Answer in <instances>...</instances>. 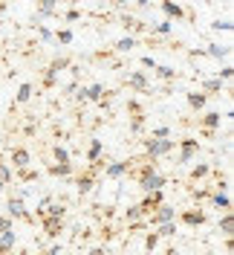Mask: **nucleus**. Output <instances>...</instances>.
<instances>
[{
  "instance_id": "obj_21",
  "label": "nucleus",
  "mask_w": 234,
  "mask_h": 255,
  "mask_svg": "<svg viewBox=\"0 0 234 255\" xmlns=\"http://www.w3.org/2000/svg\"><path fill=\"white\" fill-rule=\"evenodd\" d=\"M41 174H38V168H23V171H15V183H23V186H29V183H38Z\"/></svg>"
},
{
  "instance_id": "obj_14",
  "label": "nucleus",
  "mask_w": 234,
  "mask_h": 255,
  "mask_svg": "<svg viewBox=\"0 0 234 255\" xmlns=\"http://www.w3.org/2000/svg\"><path fill=\"white\" fill-rule=\"evenodd\" d=\"M159 9L165 12V20H171V23H173V20H182V17H185V9H182L179 3H171V0H165Z\"/></svg>"
},
{
  "instance_id": "obj_27",
  "label": "nucleus",
  "mask_w": 234,
  "mask_h": 255,
  "mask_svg": "<svg viewBox=\"0 0 234 255\" xmlns=\"http://www.w3.org/2000/svg\"><path fill=\"white\" fill-rule=\"evenodd\" d=\"M70 157H73V154H70L64 145H52V162H55V165H64V162H70Z\"/></svg>"
},
{
  "instance_id": "obj_11",
  "label": "nucleus",
  "mask_w": 234,
  "mask_h": 255,
  "mask_svg": "<svg viewBox=\"0 0 234 255\" xmlns=\"http://www.w3.org/2000/svg\"><path fill=\"white\" fill-rule=\"evenodd\" d=\"M125 174H130V162L127 159H116V162L104 165V177L107 180H122Z\"/></svg>"
},
{
  "instance_id": "obj_42",
  "label": "nucleus",
  "mask_w": 234,
  "mask_h": 255,
  "mask_svg": "<svg viewBox=\"0 0 234 255\" xmlns=\"http://www.w3.org/2000/svg\"><path fill=\"white\" fill-rule=\"evenodd\" d=\"M142 67H148V70H156V58H154V55H142Z\"/></svg>"
},
{
  "instance_id": "obj_2",
  "label": "nucleus",
  "mask_w": 234,
  "mask_h": 255,
  "mask_svg": "<svg viewBox=\"0 0 234 255\" xmlns=\"http://www.w3.org/2000/svg\"><path fill=\"white\" fill-rule=\"evenodd\" d=\"M142 148H145V159L148 162H156V159L168 157V154H173L176 151V139H145L142 142Z\"/></svg>"
},
{
  "instance_id": "obj_10",
  "label": "nucleus",
  "mask_w": 234,
  "mask_h": 255,
  "mask_svg": "<svg viewBox=\"0 0 234 255\" xmlns=\"http://www.w3.org/2000/svg\"><path fill=\"white\" fill-rule=\"evenodd\" d=\"M127 87L136 90V93H148V90H151V79L145 76V70H133V73L127 76Z\"/></svg>"
},
{
  "instance_id": "obj_17",
  "label": "nucleus",
  "mask_w": 234,
  "mask_h": 255,
  "mask_svg": "<svg viewBox=\"0 0 234 255\" xmlns=\"http://www.w3.org/2000/svg\"><path fill=\"white\" fill-rule=\"evenodd\" d=\"M47 171H49L52 177H61V180H70V177L76 174V165H73V162H64V165H55V162H52V165H49Z\"/></svg>"
},
{
  "instance_id": "obj_22",
  "label": "nucleus",
  "mask_w": 234,
  "mask_h": 255,
  "mask_svg": "<svg viewBox=\"0 0 234 255\" xmlns=\"http://www.w3.org/2000/svg\"><path fill=\"white\" fill-rule=\"evenodd\" d=\"M223 90H226V84H223L217 76H214V79H205V81H203V93L208 96V99H211V96H220Z\"/></svg>"
},
{
  "instance_id": "obj_9",
  "label": "nucleus",
  "mask_w": 234,
  "mask_h": 255,
  "mask_svg": "<svg viewBox=\"0 0 234 255\" xmlns=\"http://www.w3.org/2000/svg\"><path fill=\"white\" fill-rule=\"evenodd\" d=\"M41 226H44V235L49 241H58L67 229V221H58V218H41Z\"/></svg>"
},
{
  "instance_id": "obj_37",
  "label": "nucleus",
  "mask_w": 234,
  "mask_h": 255,
  "mask_svg": "<svg viewBox=\"0 0 234 255\" xmlns=\"http://www.w3.org/2000/svg\"><path fill=\"white\" fill-rule=\"evenodd\" d=\"M156 247H159V235L156 232H148L145 235V253H154Z\"/></svg>"
},
{
  "instance_id": "obj_40",
  "label": "nucleus",
  "mask_w": 234,
  "mask_h": 255,
  "mask_svg": "<svg viewBox=\"0 0 234 255\" xmlns=\"http://www.w3.org/2000/svg\"><path fill=\"white\" fill-rule=\"evenodd\" d=\"M78 17H81V9H67V12H64V20H70V23L78 20Z\"/></svg>"
},
{
  "instance_id": "obj_25",
  "label": "nucleus",
  "mask_w": 234,
  "mask_h": 255,
  "mask_svg": "<svg viewBox=\"0 0 234 255\" xmlns=\"http://www.w3.org/2000/svg\"><path fill=\"white\" fill-rule=\"evenodd\" d=\"M32 93H35V87H32L29 81H23V84L17 87V93H15V105H26V102H32Z\"/></svg>"
},
{
  "instance_id": "obj_3",
  "label": "nucleus",
  "mask_w": 234,
  "mask_h": 255,
  "mask_svg": "<svg viewBox=\"0 0 234 255\" xmlns=\"http://www.w3.org/2000/svg\"><path fill=\"white\" fill-rule=\"evenodd\" d=\"M6 162H9L12 171H23V168H29L32 165V151L26 148V145H15V148H9Z\"/></svg>"
},
{
  "instance_id": "obj_6",
  "label": "nucleus",
  "mask_w": 234,
  "mask_h": 255,
  "mask_svg": "<svg viewBox=\"0 0 234 255\" xmlns=\"http://www.w3.org/2000/svg\"><path fill=\"white\" fill-rule=\"evenodd\" d=\"M176 221L185 223V226H191V229H197V226H205L208 215H205V209L191 206V209H182V212H176Z\"/></svg>"
},
{
  "instance_id": "obj_16",
  "label": "nucleus",
  "mask_w": 234,
  "mask_h": 255,
  "mask_svg": "<svg viewBox=\"0 0 234 255\" xmlns=\"http://www.w3.org/2000/svg\"><path fill=\"white\" fill-rule=\"evenodd\" d=\"M104 96H107V90H104L101 81H93L90 87H84V102H101Z\"/></svg>"
},
{
  "instance_id": "obj_8",
  "label": "nucleus",
  "mask_w": 234,
  "mask_h": 255,
  "mask_svg": "<svg viewBox=\"0 0 234 255\" xmlns=\"http://www.w3.org/2000/svg\"><path fill=\"white\" fill-rule=\"evenodd\" d=\"M162 203H168V200H165V191H148V194L142 197L139 209H142V215L148 218V215H154V212L162 206Z\"/></svg>"
},
{
  "instance_id": "obj_26",
  "label": "nucleus",
  "mask_w": 234,
  "mask_h": 255,
  "mask_svg": "<svg viewBox=\"0 0 234 255\" xmlns=\"http://www.w3.org/2000/svg\"><path fill=\"white\" fill-rule=\"evenodd\" d=\"M52 41H58L61 47H70V44L76 41V32L73 29H55L52 32Z\"/></svg>"
},
{
  "instance_id": "obj_41",
  "label": "nucleus",
  "mask_w": 234,
  "mask_h": 255,
  "mask_svg": "<svg viewBox=\"0 0 234 255\" xmlns=\"http://www.w3.org/2000/svg\"><path fill=\"white\" fill-rule=\"evenodd\" d=\"M38 38L41 41H52V29L49 26H38Z\"/></svg>"
},
{
  "instance_id": "obj_13",
  "label": "nucleus",
  "mask_w": 234,
  "mask_h": 255,
  "mask_svg": "<svg viewBox=\"0 0 234 255\" xmlns=\"http://www.w3.org/2000/svg\"><path fill=\"white\" fill-rule=\"evenodd\" d=\"M208 203H211V209H217V212H232V197L226 194V191H214L211 189V194H208Z\"/></svg>"
},
{
  "instance_id": "obj_33",
  "label": "nucleus",
  "mask_w": 234,
  "mask_h": 255,
  "mask_svg": "<svg viewBox=\"0 0 234 255\" xmlns=\"http://www.w3.org/2000/svg\"><path fill=\"white\" fill-rule=\"evenodd\" d=\"M15 244H17L15 229H12V232H3V235H0V250H15Z\"/></svg>"
},
{
  "instance_id": "obj_35",
  "label": "nucleus",
  "mask_w": 234,
  "mask_h": 255,
  "mask_svg": "<svg viewBox=\"0 0 234 255\" xmlns=\"http://www.w3.org/2000/svg\"><path fill=\"white\" fill-rule=\"evenodd\" d=\"M55 84H58V76H55L52 70H44V79H41V87H44V90H52Z\"/></svg>"
},
{
  "instance_id": "obj_1",
  "label": "nucleus",
  "mask_w": 234,
  "mask_h": 255,
  "mask_svg": "<svg viewBox=\"0 0 234 255\" xmlns=\"http://www.w3.org/2000/svg\"><path fill=\"white\" fill-rule=\"evenodd\" d=\"M130 171L136 177V186H139L145 194H148V191H162L168 186V174H162L156 162H148V159H145L136 168H133V162H130Z\"/></svg>"
},
{
  "instance_id": "obj_19",
  "label": "nucleus",
  "mask_w": 234,
  "mask_h": 255,
  "mask_svg": "<svg viewBox=\"0 0 234 255\" xmlns=\"http://www.w3.org/2000/svg\"><path fill=\"white\" fill-rule=\"evenodd\" d=\"M70 67H73V58H70V55H55V58L49 61L47 70H52L55 76H61L64 70H70Z\"/></svg>"
},
{
  "instance_id": "obj_18",
  "label": "nucleus",
  "mask_w": 234,
  "mask_h": 255,
  "mask_svg": "<svg viewBox=\"0 0 234 255\" xmlns=\"http://www.w3.org/2000/svg\"><path fill=\"white\" fill-rule=\"evenodd\" d=\"M203 52L211 55V58H229V55H232V44H208Z\"/></svg>"
},
{
  "instance_id": "obj_15",
  "label": "nucleus",
  "mask_w": 234,
  "mask_h": 255,
  "mask_svg": "<svg viewBox=\"0 0 234 255\" xmlns=\"http://www.w3.org/2000/svg\"><path fill=\"white\" fill-rule=\"evenodd\" d=\"M101 154H104V142L93 136V139H90V145H87V154H84V159H87L90 165H95V162L101 159Z\"/></svg>"
},
{
  "instance_id": "obj_24",
  "label": "nucleus",
  "mask_w": 234,
  "mask_h": 255,
  "mask_svg": "<svg viewBox=\"0 0 234 255\" xmlns=\"http://www.w3.org/2000/svg\"><path fill=\"white\" fill-rule=\"evenodd\" d=\"M217 229H220V235H223V238H232V232H234V218H232V212H226V215L217 221Z\"/></svg>"
},
{
  "instance_id": "obj_7",
  "label": "nucleus",
  "mask_w": 234,
  "mask_h": 255,
  "mask_svg": "<svg viewBox=\"0 0 234 255\" xmlns=\"http://www.w3.org/2000/svg\"><path fill=\"white\" fill-rule=\"evenodd\" d=\"M171 221H176V209H173L171 203H162L154 215H148V218H145V226H154V229H156L159 223H171Z\"/></svg>"
},
{
  "instance_id": "obj_45",
  "label": "nucleus",
  "mask_w": 234,
  "mask_h": 255,
  "mask_svg": "<svg viewBox=\"0 0 234 255\" xmlns=\"http://www.w3.org/2000/svg\"><path fill=\"white\" fill-rule=\"evenodd\" d=\"M0 255H15V250H0Z\"/></svg>"
},
{
  "instance_id": "obj_48",
  "label": "nucleus",
  "mask_w": 234,
  "mask_h": 255,
  "mask_svg": "<svg viewBox=\"0 0 234 255\" xmlns=\"http://www.w3.org/2000/svg\"><path fill=\"white\" fill-rule=\"evenodd\" d=\"M0 12H6V6H3V3H0Z\"/></svg>"
},
{
  "instance_id": "obj_46",
  "label": "nucleus",
  "mask_w": 234,
  "mask_h": 255,
  "mask_svg": "<svg viewBox=\"0 0 234 255\" xmlns=\"http://www.w3.org/2000/svg\"><path fill=\"white\" fill-rule=\"evenodd\" d=\"M3 194H6V186H3V183H0V197H3Z\"/></svg>"
},
{
  "instance_id": "obj_32",
  "label": "nucleus",
  "mask_w": 234,
  "mask_h": 255,
  "mask_svg": "<svg viewBox=\"0 0 234 255\" xmlns=\"http://www.w3.org/2000/svg\"><path fill=\"white\" fill-rule=\"evenodd\" d=\"M113 47H116V52H130V49L136 47V38H133V35H125V38H119Z\"/></svg>"
},
{
  "instance_id": "obj_5",
  "label": "nucleus",
  "mask_w": 234,
  "mask_h": 255,
  "mask_svg": "<svg viewBox=\"0 0 234 255\" xmlns=\"http://www.w3.org/2000/svg\"><path fill=\"white\" fill-rule=\"evenodd\" d=\"M176 159H179V165H188V162H194V157L200 154V142H197V136H185V139H179L176 142Z\"/></svg>"
},
{
  "instance_id": "obj_20",
  "label": "nucleus",
  "mask_w": 234,
  "mask_h": 255,
  "mask_svg": "<svg viewBox=\"0 0 234 255\" xmlns=\"http://www.w3.org/2000/svg\"><path fill=\"white\" fill-rule=\"evenodd\" d=\"M205 105H208V96H205L203 90L188 93V108H191V111H205Z\"/></svg>"
},
{
  "instance_id": "obj_38",
  "label": "nucleus",
  "mask_w": 234,
  "mask_h": 255,
  "mask_svg": "<svg viewBox=\"0 0 234 255\" xmlns=\"http://www.w3.org/2000/svg\"><path fill=\"white\" fill-rule=\"evenodd\" d=\"M232 76H234V67H232V64H226V67L217 73V79L223 81V84H229V81H232Z\"/></svg>"
},
{
  "instance_id": "obj_39",
  "label": "nucleus",
  "mask_w": 234,
  "mask_h": 255,
  "mask_svg": "<svg viewBox=\"0 0 234 255\" xmlns=\"http://www.w3.org/2000/svg\"><path fill=\"white\" fill-rule=\"evenodd\" d=\"M12 229H15V221L3 215V218H0V235H3V232H12Z\"/></svg>"
},
{
  "instance_id": "obj_47",
  "label": "nucleus",
  "mask_w": 234,
  "mask_h": 255,
  "mask_svg": "<svg viewBox=\"0 0 234 255\" xmlns=\"http://www.w3.org/2000/svg\"><path fill=\"white\" fill-rule=\"evenodd\" d=\"M165 255H176V250H173V247H171V250H168V253H165Z\"/></svg>"
},
{
  "instance_id": "obj_12",
  "label": "nucleus",
  "mask_w": 234,
  "mask_h": 255,
  "mask_svg": "<svg viewBox=\"0 0 234 255\" xmlns=\"http://www.w3.org/2000/svg\"><path fill=\"white\" fill-rule=\"evenodd\" d=\"M220 125H223L220 111H208V113L200 116V128H203V133H214V130H220Z\"/></svg>"
},
{
  "instance_id": "obj_28",
  "label": "nucleus",
  "mask_w": 234,
  "mask_h": 255,
  "mask_svg": "<svg viewBox=\"0 0 234 255\" xmlns=\"http://www.w3.org/2000/svg\"><path fill=\"white\" fill-rule=\"evenodd\" d=\"M35 15H38V17H47V15H58V6H55L52 0H44V3H38V9H35Z\"/></svg>"
},
{
  "instance_id": "obj_44",
  "label": "nucleus",
  "mask_w": 234,
  "mask_h": 255,
  "mask_svg": "<svg viewBox=\"0 0 234 255\" xmlns=\"http://www.w3.org/2000/svg\"><path fill=\"white\" fill-rule=\"evenodd\" d=\"M44 255H64V247H61V244H52Z\"/></svg>"
},
{
  "instance_id": "obj_23",
  "label": "nucleus",
  "mask_w": 234,
  "mask_h": 255,
  "mask_svg": "<svg viewBox=\"0 0 234 255\" xmlns=\"http://www.w3.org/2000/svg\"><path fill=\"white\" fill-rule=\"evenodd\" d=\"M211 174V165L208 162H197L191 171H188V177H191V183H200V180H205V177Z\"/></svg>"
},
{
  "instance_id": "obj_4",
  "label": "nucleus",
  "mask_w": 234,
  "mask_h": 255,
  "mask_svg": "<svg viewBox=\"0 0 234 255\" xmlns=\"http://www.w3.org/2000/svg\"><path fill=\"white\" fill-rule=\"evenodd\" d=\"M6 218H12V221H23V223H35V215H32L26 203L15 197V194H9V200H6Z\"/></svg>"
},
{
  "instance_id": "obj_29",
  "label": "nucleus",
  "mask_w": 234,
  "mask_h": 255,
  "mask_svg": "<svg viewBox=\"0 0 234 255\" xmlns=\"http://www.w3.org/2000/svg\"><path fill=\"white\" fill-rule=\"evenodd\" d=\"M156 235H159V241H162V238H173V235H176V221L159 223V226H156Z\"/></svg>"
},
{
  "instance_id": "obj_30",
  "label": "nucleus",
  "mask_w": 234,
  "mask_h": 255,
  "mask_svg": "<svg viewBox=\"0 0 234 255\" xmlns=\"http://www.w3.org/2000/svg\"><path fill=\"white\" fill-rule=\"evenodd\" d=\"M171 32H173L171 20H159V23H154V26L148 29V35H171Z\"/></svg>"
},
{
  "instance_id": "obj_34",
  "label": "nucleus",
  "mask_w": 234,
  "mask_h": 255,
  "mask_svg": "<svg viewBox=\"0 0 234 255\" xmlns=\"http://www.w3.org/2000/svg\"><path fill=\"white\" fill-rule=\"evenodd\" d=\"M211 29H214V32H232L234 29V20H232V17H223V20L217 17V20L211 23Z\"/></svg>"
},
{
  "instance_id": "obj_43",
  "label": "nucleus",
  "mask_w": 234,
  "mask_h": 255,
  "mask_svg": "<svg viewBox=\"0 0 234 255\" xmlns=\"http://www.w3.org/2000/svg\"><path fill=\"white\" fill-rule=\"evenodd\" d=\"M87 255H110V250L104 247V244H98V247H93V250H90Z\"/></svg>"
},
{
  "instance_id": "obj_36",
  "label": "nucleus",
  "mask_w": 234,
  "mask_h": 255,
  "mask_svg": "<svg viewBox=\"0 0 234 255\" xmlns=\"http://www.w3.org/2000/svg\"><path fill=\"white\" fill-rule=\"evenodd\" d=\"M151 139H168L171 136V128L168 125H159V128H151V133H148Z\"/></svg>"
},
{
  "instance_id": "obj_31",
  "label": "nucleus",
  "mask_w": 234,
  "mask_h": 255,
  "mask_svg": "<svg viewBox=\"0 0 234 255\" xmlns=\"http://www.w3.org/2000/svg\"><path fill=\"white\" fill-rule=\"evenodd\" d=\"M154 73H156L162 81H173V79H176V70H173V67H168V64H156Z\"/></svg>"
}]
</instances>
